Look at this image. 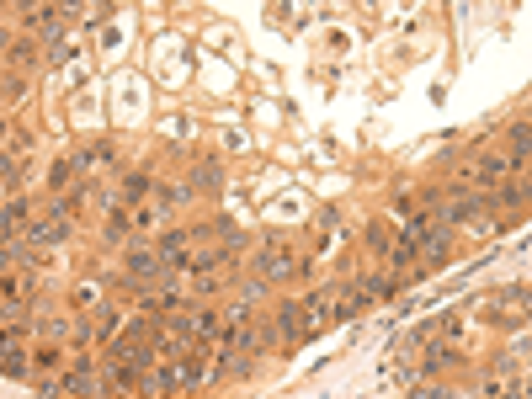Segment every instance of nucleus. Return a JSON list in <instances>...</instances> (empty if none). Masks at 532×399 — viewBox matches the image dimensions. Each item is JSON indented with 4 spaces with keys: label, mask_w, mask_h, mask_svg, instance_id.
<instances>
[{
    "label": "nucleus",
    "mask_w": 532,
    "mask_h": 399,
    "mask_svg": "<svg viewBox=\"0 0 532 399\" xmlns=\"http://www.w3.org/2000/svg\"><path fill=\"white\" fill-rule=\"evenodd\" d=\"M277 325H282V341H288V346H293V341H303V325H309V315H303V303H288Z\"/></svg>",
    "instance_id": "1"
},
{
    "label": "nucleus",
    "mask_w": 532,
    "mask_h": 399,
    "mask_svg": "<svg viewBox=\"0 0 532 399\" xmlns=\"http://www.w3.org/2000/svg\"><path fill=\"white\" fill-rule=\"evenodd\" d=\"M128 266H133V277H149V272H160L165 261H160V251H133Z\"/></svg>",
    "instance_id": "2"
},
{
    "label": "nucleus",
    "mask_w": 532,
    "mask_h": 399,
    "mask_svg": "<svg viewBox=\"0 0 532 399\" xmlns=\"http://www.w3.org/2000/svg\"><path fill=\"white\" fill-rule=\"evenodd\" d=\"M182 255H186V240H182V234H170V240H160V261H165V266H176Z\"/></svg>",
    "instance_id": "3"
},
{
    "label": "nucleus",
    "mask_w": 532,
    "mask_h": 399,
    "mask_svg": "<svg viewBox=\"0 0 532 399\" xmlns=\"http://www.w3.org/2000/svg\"><path fill=\"white\" fill-rule=\"evenodd\" d=\"M49 240H64V224H37V229L27 234V245H49Z\"/></svg>",
    "instance_id": "4"
},
{
    "label": "nucleus",
    "mask_w": 532,
    "mask_h": 399,
    "mask_svg": "<svg viewBox=\"0 0 532 399\" xmlns=\"http://www.w3.org/2000/svg\"><path fill=\"white\" fill-rule=\"evenodd\" d=\"M261 272H272V277H282V272H293V261H288V255H282V251H266V255H261Z\"/></svg>",
    "instance_id": "5"
},
{
    "label": "nucleus",
    "mask_w": 532,
    "mask_h": 399,
    "mask_svg": "<svg viewBox=\"0 0 532 399\" xmlns=\"http://www.w3.org/2000/svg\"><path fill=\"white\" fill-rule=\"evenodd\" d=\"M144 192H149L144 176H128V182H122V197H144Z\"/></svg>",
    "instance_id": "6"
},
{
    "label": "nucleus",
    "mask_w": 532,
    "mask_h": 399,
    "mask_svg": "<svg viewBox=\"0 0 532 399\" xmlns=\"http://www.w3.org/2000/svg\"><path fill=\"white\" fill-rule=\"evenodd\" d=\"M91 388H96V384H91V378H85V373H75L70 384H64V394H91Z\"/></svg>",
    "instance_id": "7"
}]
</instances>
